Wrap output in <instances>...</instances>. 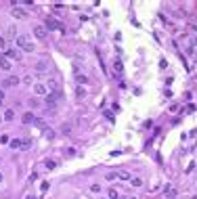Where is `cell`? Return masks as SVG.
<instances>
[{
	"label": "cell",
	"mask_w": 197,
	"mask_h": 199,
	"mask_svg": "<svg viewBox=\"0 0 197 199\" xmlns=\"http://www.w3.org/2000/svg\"><path fill=\"white\" fill-rule=\"evenodd\" d=\"M2 99H4V92L0 90V105H2Z\"/></svg>",
	"instance_id": "21"
},
{
	"label": "cell",
	"mask_w": 197,
	"mask_h": 199,
	"mask_svg": "<svg viewBox=\"0 0 197 199\" xmlns=\"http://www.w3.org/2000/svg\"><path fill=\"white\" fill-rule=\"evenodd\" d=\"M4 57H7L8 61H11V59L17 61V59H21V53H19L17 48H7V50H4Z\"/></svg>",
	"instance_id": "4"
},
{
	"label": "cell",
	"mask_w": 197,
	"mask_h": 199,
	"mask_svg": "<svg viewBox=\"0 0 197 199\" xmlns=\"http://www.w3.org/2000/svg\"><path fill=\"white\" fill-rule=\"evenodd\" d=\"M13 17H17V19H25V17H28V13H25L23 8H17V7H13Z\"/></svg>",
	"instance_id": "9"
},
{
	"label": "cell",
	"mask_w": 197,
	"mask_h": 199,
	"mask_svg": "<svg viewBox=\"0 0 197 199\" xmlns=\"http://www.w3.org/2000/svg\"><path fill=\"white\" fill-rule=\"evenodd\" d=\"M25 199H36V197H32V195H29V197H25Z\"/></svg>",
	"instance_id": "23"
},
{
	"label": "cell",
	"mask_w": 197,
	"mask_h": 199,
	"mask_svg": "<svg viewBox=\"0 0 197 199\" xmlns=\"http://www.w3.org/2000/svg\"><path fill=\"white\" fill-rule=\"evenodd\" d=\"M164 195H166V197H174L176 195V189L172 185H166V189H164Z\"/></svg>",
	"instance_id": "11"
},
{
	"label": "cell",
	"mask_w": 197,
	"mask_h": 199,
	"mask_svg": "<svg viewBox=\"0 0 197 199\" xmlns=\"http://www.w3.org/2000/svg\"><path fill=\"white\" fill-rule=\"evenodd\" d=\"M44 136L46 138H55V132L50 130V128H44Z\"/></svg>",
	"instance_id": "17"
},
{
	"label": "cell",
	"mask_w": 197,
	"mask_h": 199,
	"mask_svg": "<svg viewBox=\"0 0 197 199\" xmlns=\"http://www.w3.org/2000/svg\"><path fill=\"white\" fill-rule=\"evenodd\" d=\"M130 199H136V197H130Z\"/></svg>",
	"instance_id": "25"
},
{
	"label": "cell",
	"mask_w": 197,
	"mask_h": 199,
	"mask_svg": "<svg viewBox=\"0 0 197 199\" xmlns=\"http://www.w3.org/2000/svg\"><path fill=\"white\" fill-rule=\"evenodd\" d=\"M0 48H4V40L2 38H0Z\"/></svg>",
	"instance_id": "22"
},
{
	"label": "cell",
	"mask_w": 197,
	"mask_h": 199,
	"mask_svg": "<svg viewBox=\"0 0 197 199\" xmlns=\"http://www.w3.org/2000/svg\"><path fill=\"white\" fill-rule=\"evenodd\" d=\"M44 166H46L48 170H55V168H57V161H53V159H48V161H46V164H44Z\"/></svg>",
	"instance_id": "18"
},
{
	"label": "cell",
	"mask_w": 197,
	"mask_h": 199,
	"mask_svg": "<svg viewBox=\"0 0 197 199\" xmlns=\"http://www.w3.org/2000/svg\"><path fill=\"white\" fill-rule=\"evenodd\" d=\"M0 122H2V117H0Z\"/></svg>",
	"instance_id": "27"
},
{
	"label": "cell",
	"mask_w": 197,
	"mask_h": 199,
	"mask_svg": "<svg viewBox=\"0 0 197 199\" xmlns=\"http://www.w3.org/2000/svg\"><path fill=\"white\" fill-rule=\"evenodd\" d=\"M34 113H32V111H28V113H23V117H21V122L23 124H34Z\"/></svg>",
	"instance_id": "10"
},
{
	"label": "cell",
	"mask_w": 197,
	"mask_h": 199,
	"mask_svg": "<svg viewBox=\"0 0 197 199\" xmlns=\"http://www.w3.org/2000/svg\"><path fill=\"white\" fill-rule=\"evenodd\" d=\"M130 185H132V186H143V178H139V176H132V178H130Z\"/></svg>",
	"instance_id": "13"
},
{
	"label": "cell",
	"mask_w": 197,
	"mask_h": 199,
	"mask_svg": "<svg viewBox=\"0 0 197 199\" xmlns=\"http://www.w3.org/2000/svg\"><path fill=\"white\" fill-rule=\"evenodd\" d=\"M109 199H120V193L115 189H109Z\"/></svg>",
	"instance_id": "16"
},
{
	"label": "cell",
	"mask_w": 197,
	"mask_h": 199,
	"mask_svg": "<svg viewBox=\"0 0 197 199\" xmlns=\"http://www.w3.org/2000/svg\"><path fill=\"white\" fill-rule=\"evenodd\" d=\"M78 82H80V84H86L88 80H86V76H80V74H78Z\"/></svg>",
	"instance_id": "20"
},
{
	"label": "cell",
	"mask_w": 197,
	"mask_h": 199,
	"mask_svg": "<svg viewBox=\"0 0 197 199\" xmlns=\"http://www.w3.org/2000/svg\"><path fill=\"white\" fill-rule=\"evenodd\" d=\"M122 69H124V67H122V61H120V59H118V61H113V71L122 74Z\"/></svg>",
	"instance_id": "15"
},
{
	"label": "cell",
	"mask_w": 197,
	"mask_h": 199,
	"mask_svg": "<svg viewBox=\"0 0 197 199\" xmlns=\"http://www.w3.org/2000/svg\"><path fill=\"white\" fill-rule=\"evenodd\" d=\"M2 120H7V122H13V120H15V111H11V109H8L7 113L2 115Z\"/></svg>",
	"instance_id": "14"
},
{
	"label": "cell",
	"mask_w": 197,
	"mask_h": 199,
	"mask_svg": "<svg viewBox=\"0 0 197 199\" xmlns=\"http://www.w3.org/2000/svg\"><path fill=\"white\" fill-rule=\"evenodd\" d=\"M17 84H19V78L11 76V78H7V80L2 82V86H4V88H11V86H17Z\"/></svg>",
	"instance_id": "6"
},
{
	"label": "cell",
	"mask_w": 197,
	"mask_h": 199,
	"mask_svg": "<svg viewBox=\"0 0 197 199\" xmlns=\"http://www.w3.org/2000/svg\"><path fill=\"white\" fill-rule=\"evenodd\" d=\"M0 182H2V174H0Z\"/></svg>",
	"instance_id": "24"
},
{
	"label": "cell",
	"mask_w": 197,
	"mask_h": 199,
	"mask_svg": "<svg viewBox=\"0 0 197 199\" xmlns=\"http://www.w3.org/2000/svg\"><path fill=\"white\" fill-rule=\"evenodd\" d=\"M132 176L128 174L126 170H115V172H109L107 174V180H130Z\"/></svg>",
	"instance_id": "2"
},
{
	"label": "cell",
	"mask_w": 197,
	"mask_h": 199,
	"mask_svg": "<svg viewBox=\"0 0 197 199\" xmlns=\"http://www.w3.org/2000/svg\"><path fill=\"white\" fill-rule=\"evenodd\" d=\"M8 145H11V149H19V147H23V140H19V138H13Z\"/></svg>",
	"instance_id": "12"
},
{
	"label": "cell",
	"mask_w": 197,
	"mask_h": 199,
	"mask_svg": "<svg viewBox=\"0 0 197 199\" xmlns=\"http://www.w3.org/2000/svg\"><path fill=\"white\" fill-rule=\"evenodd\" d=\"M11 67H13V65H11V61H8L7 57H2V55H0V69H4V71H8Z\"/></svg>",
	"instance_id": "8"
},
{
	"label": "cell",
	"mask_w": 197,
	"mask_h": 199,
	"mask_svg": "<svg viewBox=\"0 0 197 199\" xmlns=\"http://www.w3.org/2000/svg\"><path fill=\"white\" fill-rule=\"evenodd\" d=\"M34 36L38 38V40H44V38H46V28H44V25H36V28H34Z\"/></svg>",
	"instance_id": "5"
},
{
	"label": "cell",
	"mask_w": 197,
	"mask_h": 199,
	"mask_svg": "<svg viewBox=\"0 0 197 199\" xmlns=\"http://www.w3.org/2000/svg\"><path fill=\"white\" fill-rule=\"evenodd\" d=\"M191 199H197V197H191Z\"/></svg>",
	"instance_id": "26"
},
{
	"label": "cell",
	"mask_w": 197,
	"mask_h": 199,
	"mask_svg": "<svg viewBox=\"0 0 197 199\" xmlns=\"http://www.w3.org/2000/svg\"><path fill=\"white\" fill-rule=\"evenodd\" d=\"M59 99H61V94H59V92H48V94H46V105L53 109V107H57V105H59Z\"/></svg>",
	"instance_id": "3"
},
{
	"label": "cell",
	"mask_w": 197,
	"mask_h": 199,
	"mask_svg": "<svg viewBox=\"0 0 197 199\" xmlns=\"http://www.w3.org/2000/svg\"><path fill=\"white\" fill-rule=\"evenodd\" d=\"M34 126H38V128H44V120H40V117H36V120H34Z\"/></svg>",
	"instance_id": "19"
},
{
	"label": "cell",
	"mask_w": 197,
	"mask_h": 199,
	"mask_svg": "<svg viewBox=\"0 0 197 199\" xmlns=\"http://www.w3.org/2000/svg\"><path fill=\"white\" fill-rule=\"evenodd\" d=\"M34 92L36 94H48V88H46V86H44V84H34Z\"/></svg>",
	"instance_id": "7"
},
{
	"label": "cell",
	"mask_w": 197,
	"mask_h": 199,
	"mask_svg": "<svg viewBox=\"0 0 197 199\" xmlns=\"http://www.w3.org/2000/svg\"><path fill=\"white\" fill-rule=\"evenodd\" d=\"M15 46L25 50V53H32V50H34V44H32V40H29L28 36H17V38H15Z\"/></svg>",
	"instance_id": "1"
}]
</instances>
